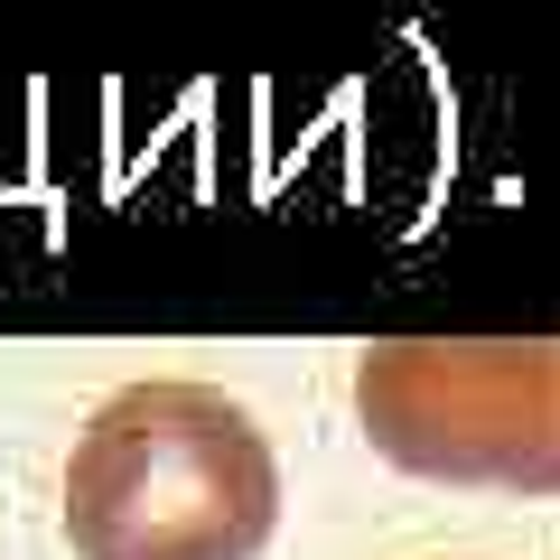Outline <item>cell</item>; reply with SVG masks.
<instances>
[{"label":"cell","instance_id":"obj_1","mask_svg":"<svg viewBox=\"0 0 560 560\" xmlns=\"http://www.w3.org/2000/svg\"><path fill=\"white\" fill-rule=\"evenodd\" d=\"M271 523V440L215 383H131L84 420L66 458L75 560H261Z\"/></svg>","mask_w":560,"mask_h":560},{"label":"cell","instance_id":"obj_2","mask_svg":"<svg viewBox=\"0 0 560 560\" xmlns=\"http://www.w3.org/2000/svg\"><path fill=\"white\" fill-rule=\"evenodd\" d=\"M355 411L411 477L560 495V346H374Z\"/></svg>","mask_w":560,"mask_h":560}]
</instances>
